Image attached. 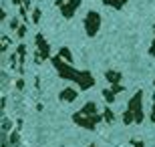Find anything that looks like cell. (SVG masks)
<instances>
[{"mask_svg":"<svg viewBox=\"0 0 155 147\" xmlns=\"http://www.w3.org/2000/svg\"><path fill=\"white\" fill-rule=\"evenodd\" d=\"M103 119L107 121V123H113V119H115V115L111 113V109H105V113H103Z\"/></svg>","mask_w":155,"mask_h":147,"instance_id":"obj_11","label":"cell"},{"mask_svg":"<svg viewBox=\"0 0 155 147\" xmlns=\"http://www.w3.org/2000/svg\"><path fill=\"white\" fill-rule=\"evenodd\" d=\"M143 121V93L137 91L131 97V101L127 105V111L123 115V123L131 125V123H141Z\"/></svg>","mask_w":155,"mask_h":147,"instance_id":"obj_3","label":"cell"},{"mask_svg":"<svg viewBox=\"0 0 155 147\" xmlns=\"http://www.w3.org/2000/svg\"><path fill=\"white\" fill-rule=\"evenodd\" d=\"M133 143V147H143V143H141V141H131Z\"/></svg>","mask_w":155,"mask_h":147,"instance_id":"obj_13","label":"cell"},{"mask_svg":"<svg viewBox=\"0 0 155 147\" xmlns=\"http://www.w3.org/2000/svg\"><path fill=\"white\" fill-rule=\"evenodd\" d=\"M48 57H51V48L46 45L45 36L36 34V61H45V58H48Z\"/></svg>","mask_w":155,"mask_h":147,"instance_id":"obj_7","label":"cell"},{"mask_svg":"<svg viewBox=\"0 0 155 147\" xmlns=\"http://www.w3.org/2000/svg\"><path fill=\"white\" fill-rule=\"evenodd\" d=\"M99 26H101V16H99L97 12H89L85 16V30L89 36H95L99 30Z\"/></svg>","mask_w":155,"mask_h":147,"instance_id":"obj_5","label":"cell"},{"mask_svg":"<svg viewBox=\"0 0 155 147\" xmlns=\"http://www.w3.org/2000/svg\"><path fill=\"white\" fill-rule=\"evenodd\" d=\"M73 121L79 123L81 127H85V129H95L99 121H103V113L97 111V105L95 103H87L79 113L73 115Z\"/></svg>","mask_w":155,"mask_h":147,"instance_id":"obj_2","label":"cell"},{"mask_svg":"<svg viewBox=\"0 0 155 147\" xmlns=\"http://www.w3.org/2000/svg\"><path fill=\"white\" fill-rule=\"evenodd\" d=\"M89 147H97V145H89Z\"/></svg>","mask_w":155,"mask_h":147,"instance_id":"obj_15","label":"cell"},{"mask_svg":"<svg viewBox=\"0 0 155 147\" xmlns=\"http://www.w3.org/2000/svg\"><path fill=\"white\" fill-rule=\"evenodd\" d=\"M153 30H155V26H153Z\"/></svg>","mask_w":155,"mask_h":147,"instance_id":"obj_16","label":"cell"},{"mask_svg":"<svg viewBox=\"0 0 155 147\" xmlns=\"http://www.w3.org/2000/svg\"><path fill=\"white\" fill-rule=\"evenodd\" d=\"M105 77H107V81H109L111 89L103 91V97H105L107 103H113L115 101V95H119L121 91H123V85H121V73H117V71H107Z\"/></svg>","mask_w":155,"mask_h":147,"instance_id":"obj_4","label":"cell"},{"mask_svg":"<svg viewBox=\"0 0 155 147\" xmlns=\"http://www.w3.org/2000/svg\"><path fill=\"white\" fill-rule=\"evenodd\" d=\"M151 121L155 123V97H153V111H151Z\"/></svg>","mask_w":155,"mask_h":147,"instance_id":"obj_12","label":"cell"},{"mask_svg":"<svg viewBox=\"0 0 155 147\" xmlns=\"http://www.w3.org/2000/svg\"><path fill=\"white\" fill-rule=\"evenodd\" d=\"M61 99H63V101H75L77 99V91L75 89H64L63 93H61Z\"/></svg>","mask_w":155,"mask_h":147,"instance_id":"obj_8","label":"cell"},{"mask_svg":"<svg viewBox=\"0 0 155 147\" xmlns=\"http://www.w3.org/2000/svg\"><path fill=\"white\" fill-rule=\"evenodd\" d=\"M58 55H61V57H63L64 61L73 62V55H71V51H69V48H67V46H64V48H61V52H58Z\"/></svg>","mask_w":155,"mask_h":147,"instance_id":"obj_10","label":"cell"},{"mask_svg":"<svg viewBox=\"0 0 155 147\" xmlns=\"http://www.w3.org/2000/svg\"><path fill=\"white\" fill-rule=\"evenodd\" d=\"M52 65H54L57 73L61 75L63 79H67V81H75V83L81 87V89H89V87L95 85V79H93V75L89 73V71H77V68H73V67L69 65V61H64L61 55L52 57Z\"/></svg>","mask_w":155,"mask_h":147,"instance_id":"obj_1","label":"cell"},{"mask_svg":"<svg viewBox=\"0 0 155 147\" xmlns=\"http://www.w3.org/2000/svg\"><path fill=\"white\" fill-rule=\"evenodd\" d=\"M149 52H151V55H155V40H153V45H151V51Z\"/></svg>","mask_w":155,"mask_h":147,"instance_id":"obj_14","label":"cell"},{"mask_svg":"<svg viewBox=\"0 0 155 147\" xmlns=\"http://www.w3.org/2000/svg\"><path fill=\"white\" fill-rule=\"evenodd\" d=\"M103 2H105V4H109V6H113V8H121L127 0H103Z\"/></svg>","mask_w":155,"mask_h":147,"instance_id":"obj_9","label":"cell"},{"mask_svg":"<svg viewBox=\"0 0 155 147\" xmlns=\"http://www.w3.org/2000/svg\"><path fill=\"white\" fill-rule=\"evenodd\" d=\"M57 6L61 8L64 18H71L75 14V10L81 6V0H57Z\"/></svg>","mask_w":155,"mask_h":147,"instance_id":"obj_6","label":"cell"}]
</instances>
